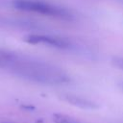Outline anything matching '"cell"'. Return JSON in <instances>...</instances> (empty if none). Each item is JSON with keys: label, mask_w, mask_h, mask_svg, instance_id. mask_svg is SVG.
Instances as JSON below:
<instances>
[{"label": "cell", "mask_w": 123, "mask_h": 123, "mask_svg": "<svg viewBox=\"0 0 123 123\" xmlns=\"http://www.w3.org/2000/svg\"><path fill=\"white\" fill-rule=\"evenodd\" d=\"M112 1H115V2H117V3H119V4H122V5H123V0H112Z\"/></svg>", "instance_id": "52a82bcc"}, {"label": "cell", "mask_w": 123, "mask_h": 123, "mask_svg": "<svg viewBox=\"0 0 123 123\" xmlns=\"http://www.w3.org/2000/svg\"><path fill=\"white\" fill-rule=\"evenodd\" d=\"M25 41L31 44H43L61 50H71L75 48V44L66 37L44 35V34H30L25 37Z\"/></svg>", "instance_id": "3957f363"}, {"label": "cell", "mask_w": 123, "mask_h": 123, "mask_svg": "<svg viewBox=\"0 0 123 123\" xmlns=\"http://www.w3.org/2000/svg\"><path fill=\"white\" fill-rule=\"evenodd\" d=\"M54 123H82L79 119L64 113H54L53 114Z\"/></svg>", "instance_id": "5b68a950"}, {"label": "cell", "mask_w": 123, "mask_h": 123, "mask_svg": "<svg viewBox=\"0 0 123 123\" xmlns=\"http://www.w3.org/2000/svg\"><path fill=\"white\" fill-rule=\"evenodd\" d=\"M11 4L14 9L19 11L42 14L60 20L72 21L75 18L71 11L40 0H12Z\"/></svg>", "instance_id": "7a4b0ae2"}, {"label": "cell", "mask_w": 123, "mask_h": 123, "mask_svg": "<svg viewBox=\"0 0 123 123\" xmlns=\"http://www.w3.org/2000/svg\"><path fill=\"white\" fill-rule=\"evenodd\" d=\"M61 99L74 107L83 110H96L99 108V105L94 101L74 94H62L61 95Z\"/></svg>", "instance_id": "277c9868"}, {"label": "cell", "mask_w": 123, "mask_h": 123, "mask_svg": "<svg viewBox=\"0 0 123 123\" xmlns=\"http://www.w3.org/2000/svg\"><path fill=\"white\" fill-rule=\"evenodd\" d=\"M4 123H8V122H4Z\"/></svg>", "instance_id": "ba28073f"}, {"label": "cell", "mask_w": 123, "mask_h": 123, "mask_svg": "<svg viewBox=\"0 0 123 123\" xmlns=\"http://www.w3.org/2000/svg\"><path fill=\"white\" fill-rule=\"evenodd\" d=\"M111 63L113 64V66H115V67L123 70V57H120V56L112 57Z\"/></svg>", "instance_id": "8992f818"}, {"label": "cell", "mask_w": 123, "mask_h": 123, "mask_svg": "<svg viewBox=\"0 0 123 123\" xmlns=\"http://www.w3.org/2000/svg\"><path fill=\"white\" fill-rule=\"evenodd\" d=\"M0 68L40 84L62 85L70 82L69 75L59 66L9 50L0 63Z\"/></svg>", "instance_id": "6da1fadb"}]
</instances>
